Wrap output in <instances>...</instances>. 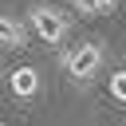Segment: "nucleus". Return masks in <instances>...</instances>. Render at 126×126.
Returning <instances> with one entry per match:
<instances>
[{
	"mask_svg": "<svg viewBox=\"0 0 126 126\" xmlns=\"http://www.w3.org/2000/svg\"><path fill=\"white\" fill-rule=\"evenodd\" d=\"M110 94H114L118 102H126V71H114V75H110Z\"/></svg>",
	"mask_w": 126,
	"mask_h": 126,
	"instance_id": "nucleus-6",
	"label": "nucleus"
},
{
	"mask_svg": "<svg viewBox=\"0 0 126 126\" xmlns=\"http://www.w3.org/2000/svg\"><path fill=\"white\" fill-rule=\"evenodd\" d=\"M24 39H28V32L20 28V20L0 12V43L4 47H24Z\"/></svg>",
	"mask_w": 126,
	"mask_h": 126,
	"instance_id": "nucleus-4",
	"label": "nucleus"
},
{
	"mask_svg": "<svg viewBox=\"0 0 126 126\" xmlns=\"http://www.w3.org/2000/svg\"><path fill=\"white\" fill-rule=\"evenodd\" d=\"M8 91H12L16 98H32V94L39 91V71H35V67H16V71L8 75Z\"/></svg>",
	"mask_w": 126,
	"mask_h": 126,
	"instance_id": "nucleus-3",
	"label": "nucleus"
},
{
	"mask_svg": "<svg viewBox=\"0 0 126 126\" xmlns=\"http://www.w3.org/2000/svg\"><path fill=\"white\" fill-rule=\"evenodd\" d=\"M63 67H67V75L71 79H79V83H87V79H94L98 75V67H102V43H79V47H71L67 55H63Z\"/></svg>",
	"mask_w": 126,
	"mask_h": 126,
	"instance_id": "nucleus-1",
	"label": "nucleus"
},
{
	"mask_svg": "<svg viewBox=\"0 0 126 126\" xmlns=\"http://www.w3.org/2000/svg\"><path fill=\"white\" fill-rule=\"evenodd\" d=\"M75 4V12H83V16H110L114 8H118V0H71Z\"/></svg>",
	"mask_w": 126,
	"mask_h": 126,
	"instance_id": "nucleus-5",
	"label": "nucleus"
},
{
	"mask_svg": "<svg viewBox=\"0 0 126 126\" xmlns=\"http://www.w3.org/2000/svg\"><path fill=\"white\" fill-rule=\"evenodd\" d=\"M28 24L35 28V35L43 43H63V35H67V16L59 8H51V4H32Z\"/></svg>",
	"mask_w": 126,
	"mask_h": 126,
	"instance_id": "nucleus-2",
	"label": "nucleus"
}]
</instances>
